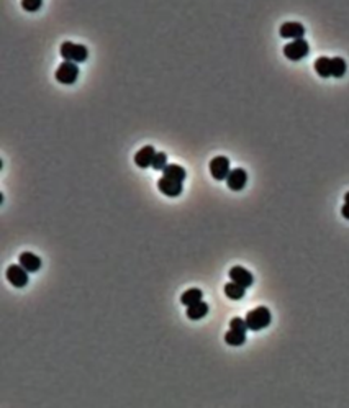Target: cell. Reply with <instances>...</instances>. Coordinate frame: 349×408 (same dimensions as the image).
I'll return each mask as SVG.
<instances>
[{"instance_id": "5", "label": "cell", "mask_w": 349, "mask_h": 408, "mask_svg": "<svg viewBox=\"0 0 349 408\" xmlns=\"http://www.w3.org/2000/svg\"><path fill=\"white\" fill-rule=\"evenodd\" d=\"M230 172V159L227 156H216L210 161V174L215 180H227Z\"/></svg>"}, {"instance_id": "1", "label": "cell", "mask_w": 349, "mask_h": 408, "mask_svg": "<svg viewBox=\"0 0 349 408\" xmlns=\"http://www.w3.org/2000/svg\"><path fill=\"white\" fill-rule=\"evenodd\" d=\"M246 325H247V329H251V331H261V329H264L270 325V311L267 307H258L251 311H247L246 315Z\"/></svg>"}, {"instance_id": "20", "label": "cell", "mask_w": 349, "mask_h": 408, "mask_svg": "<svg viewBox=\"0 0 349 408\" xmlns=\"http://www.w3.org/2000/svg\"><path fill=\"white\" fill-rule=\"evenodd\" d=\"M167 167V154L166 153H156L153 161V169L156 171H164Z\"/></svg>"}, {"instance_id": "12", "label": "cell", "mask_w": 349, "mask_h": 408, "mask_svg": "<svg viewBox=\"0 0 349 408\" xmlns=\"http://www.w3.org/2000/svg\"><path fill=\"white\" fill-rule=\"evenodd\" d=\"M154 156H156V150H154L153 146H144L141 148L136 154H135V162L138 167L141 169H146L153 166V161H154Z\"/></svg>"}, {"instance_id": "11", "label": "cell", "mask_w": 349, "mask_h": 408, "mask_svg": "<svg viewBox=\"0 0 349 408\" xmlns=\"http://www.w3.org/2000/svg\"><path fill=\"white\" fill-rule=\"evenodd\" d=\"M158 189L164 195H167V197H179L182 194V184L170 180L167 177H161L158 180Z\"/></svg>"}, {"instance_id": "15", "label": "cell", "mask_w": 349, "mask_h": 408, "mask_svg": "<svg viewBox=\"0 0 349 408\" xmlns=\"http://www.w3.org/2000/svg\"><path fill=\"white\" fill-rule=\"evenodd\" d=\"M202 297H204V294H202V290L193 287V289L185 290V292L181 295V303L185 305V307H190V305H193V303L202 302Z\"/></svg>"}, {"instance_id": "7", "label": "cell", "mask_w": 349, "mask_h": 408, "mask_svg": "<svg viewBox=\"0 0 349 408\" xmlns=\"http://www.w3.org/2000/svg\"><path fill=\"white\" fill-rule=\"evenodd\" d=\"M279 33H281L282 38H285V40H302L305 35V28L302 23H297V21H287L284 23V25L281 27V30H279Z\"/></svg>"}, {"instance_id": "14", "label": "cell", "mask_w": 349, "mask_h": 408, "mask_svg": "<svg viewBox=\"0 0 349 408\" xmlns=\"http://www.w3.org/2000/svg\"><path fill=\"white\" fill-rule=\"evenodd\" d=\"M207 313H208V305L204 300L187 307V317H189V320H193V321L207 317Z\"/></svg>"}, {"instance_id": "3", "label": "cell", "mask_w": 349, "mask_h": 408, "mask_svg": "<svg viewBox=\"0 0 349 408\" xmlns=\"http://www.w3.org/2000/svg\"><path fill=\"white\" fill-rule=\"evenodd\" d=\"M77 77H79V66L74 64V62L64 61L56 69V81L61 84L71 85L77 81Z\"/></svg>"}, {"instance_id": "16", "label": "cell", "mask_w": 349, "mask_h": 408, "mask_svg": "<svg viewBox=\"0 0 349 408\" xmlns=\"http://www.w3.org/2000/svg\"><path fill=\"white\" fill-rule=\"evenodd\" d=\"M313 66H315L316 74L320 77H323V79H328V77H331V59L330 58H327V56L318 58Z\"/></svg>"}, {"instance_id": "24", "label": "cell", "mask_w": 349, "mask_h": 408, "mask_svg": "<svg viewBox=\"0 0 349 408\" xmlns=\"http://www.w3.org/2000/svg\"><path fill=\"white\" fill-rule=\"evenodd\" d=\"M344 203H349V192L344 195Z\"/></svg>"}, {"instance_id": "19", "label": "cell", "mask_w": 349, "mask_h": 408, "mask_svg": "<svg viewBox=\"0 0 349 408\" xmlns=\"http://www.w3.org/2000/svg\"><path fill=\"white\" fill-rule=\"evenodd\" d=\"M346 61L343 58H331V77L341 79L346 74Z\"/></svg>"}, {"instance_id": "9", "label": "cell", "mask_w": 349, "mask_h": 408, "mask_svg": "<svg viewBox=\"0 0 349 408\" xmlns=\"http://www.w3.org/2000/svg\"><path fill=\"white\" fill-rule=\"evenodd\" d=\"M246 182H247V174H246V171L241 169V167L233 169V171L230 172L228 179H227L228 189L233 190V192L243 190V189H244V185H246Z\"/></svg>"}, {"instance_id": "22", "label": "cell", "mask_w": 349, "mask_h": 408, "mask_svg": "<svg viewBox=\"0 0 349 408\" xmlns=\"http://www.w3.org/2000/svg\"><path fill=\"white\" fill-rule=\"evenodd\" d=\"M41 5H43L41 0H23L21 2V7L27 12H36L38 9H41Z\"/></svg>"}, {"instance_id": "4", "label": "cell", "mask_w": 349, "mask_h": 408, "mask_svg": "<svg viewBox=\"0 0 349 408\" xmlns=\"http://www.w3.org/2000/svg\"><path fill=\"white\" fill-rule=\"evenodd\" d=\"M310 51V44L302 38V40H295V41H290L284 46V54L287 59L290 61H300L304 59Z\"/></svg>"}, {"instance_id": "23", "label": "cell", "mask_w": 349, "mask_h": 408, "mask_svg": "<svg viewBox=\"0 0 349 408\" xmlns=\"http://www.w3.org/2000/svg\"><path fill=\"white\" fill-rule=\"evenodd\" d=\"M341 215H343L346 220H349V203H344L343 208H341Z\"/></svg>"}, {"instance_id": "13", "label": "cell", "mask_w": 349, "mask_h": 408, "mask_svg": "<svg viewBox=\"0 0 349 408\" xmlns=\"http://www.w3.org/2000/svg\"><path fill=\"white\" fill-rule=\"evenodd\" d=\"M185 176H187V172H185L184 167H181L179 164H167V167L162 171V177H167L170 180H176V182H184Z\"/></svg>"}, {"instance_id": "6", "label": "cell", "mask_w": 349, "mask_h": 408, "mask_svg": "<svg viewBox=\"0 0 349 408\" xmlns=\"http://www.w3.org/2000/svg\"><path fill=\"white\" fill-rule=\"evenodd\" d=\"M7 280H9L13 287L23 289L28 285L30 277H28V272L23 269L20 264H12L7 268Z\"/></svg>"}, {"instance_id": "17", "label": "cell", "mask_w": 349, "mask_h": 408, "mask_svg": "<svg viewBox=\"0 0 349 408\" xmlns=\"http://www.w3.org/2000/svg\"><path fill=\"white\" fill-rule=\"evenodd\" d=\"M244 294H246V289L235 284V282H228V284L225 285V295H227L230 300H241Z\"/></svg>"}, {"instance_id": "21", "label": "cell", "mask_w": 349, "mask_h": 408, "mask_svg": "<svg viewBox=\"0 0 349 408\" xmlns=\"http://www.w3.org/2000/svg\"><path fill=\"white\" fill-rule=\"evenodd\" d=\"M230 329H233V331H239V333H246L247 331V325H246V320L243 318H233L230 321Z\"/></svg>"}, {"instance_id": "18", "label": "cell", "mask_w": 349, "mask_h": 408, "mask_svg": "<svg viewBox=\"0 0 349 408\" xmlns=\"http://www.w3.org/2000/svg\"><path fill=\"white\" fill-rule=\"evenodd\" d=\"M225 341H227V344H230V346H243L246 343V333L228 329L227 334H225Z\"/></svg>"}, {"instance_id": "2", "label": "cell", "mask_w": 349, "mask_h": 408, "mask_svg": "<svg viewBox=\"0 0 349 408\" xmlns=\"http://www.w3.org/2000/svg\"><path fill=\"white\" fill-rule=\"evenodd\" d=\"M59 53H61V56L64 58V61L74 62V64L84 62L89 58V50L85 48L84 44H77V43H71V41H64L63 44H61Z\"/></svg>"}, {"instance_id": "8", "label": "cell", "mask_w": 349, "mask_h": 408, "mask_svg": "<svg viewBox=\"0 0 349 408\" xmlns=\"http://www.w3.org/2000/svg\"><path fill=\"white\" fill-rule=\"evenodd\" d=\"M230 279H231V282H235V284L241 285L244 289L251 287L253 282H254L253 274L247 269L241 268V266H235V268L230 269Z\"/></svg>"}, {"instance_id": "10", "label": "cell", "mask_w": 349, "mask_h": 408, "mask_svg": "<svg viewBox=\"0 0 349 408\" xmlns=\"http://www.w3.org/2000/svg\"><path fill=\"white\" fill-rule=\"evenodd\" d=\"M18 264L21 266L23 269H25L27 272H38L41 269V259L38 257L36 254L33 253H28V251H25V253H21L20 257H18Z\"/></svg>"}]
</instances>
